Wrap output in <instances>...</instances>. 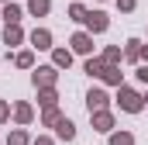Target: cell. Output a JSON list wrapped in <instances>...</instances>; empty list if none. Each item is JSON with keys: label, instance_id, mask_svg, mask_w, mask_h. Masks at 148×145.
<instances>
[{"label": "cell", "instance_id": "6da1fadb", "mask_svg": "<svg viewBox=\"0 0 148 145\" xmlns=\"http://www.w3.org/2000/svg\"><path fill=\"white\" fill-rule=\"evenodd\" d=\"M121 107H124V110H138V107H141V100H138L131 90H121Z\"/></svg>", "mask_w": 148, "mask_h": 145}, {"label": "cell", "instance_id": "7a4b0ae2", "mask_svg": "<svg viewBox=\"0 0 148 145\" xmlns=\"http://www.w3.org/2000/svg\"><path fill=\"white\" fill-rule=\"evenodd\" d=\"M86 21H90L93 31H103V28H107V17H103V14H86Z\"/></svg>", "mask_w": 148, "mask_h": 145}, {"label": "cell", "instance_id": "3957f363", "mask_svg": "<svg viewBox=\"0 0 148 145\" xmlns=\"http://www.w3.org/2000/svg\"><path fill=\"white\" fill-rule=\"evenodd\" d=\"M73 48H76V52H90V38H86V35H76L73 38Z\"/></svg>", "mask_w": 148, "mask_h": 145}, {"label": "cell", "instance_id": "277c9868", "mask_svg": "<svg viewBox=\"0 0 148 145\" xmlns=\"http://www.w3.org/2000/svg\"><path fill=\"white\" fill-rule=\"evenodd\" d=\"M103 100H107V97H103L100 90H93V93H90V110H93V107H103Z\"/></svg>", "mask_w": 148, "mask_h": 145}, {"label": "cell", "instance_id": "5b68a950", "mask_svg": "<svg viewBox=\"0 0 148 145\" xmlns=\"http://www.w3.org/2000/svg\"><path fill=\"white\" fill-rule=\"evenodd\" d=\"M35 45L38 48H48V31H35Z\"/></svg>", "mask_w": 148, "mask_h": 145}, {"label": "cell", "instance_id": "8992f818", "mask_svg": "<svg viewBox=\"0 0 148 145\" xmlns=\"http://www.w3.org/2000/svg\"><path fill=\"white\" fill-rule=\"evenodd\" d=\"M3 17H7V24H14V21L21 17V10H17V7H7V10H3Z\"/></svg>", "mask_w": 148, "mask_h": 145}, {"label": "cell", "instance_id": "52a82bcc", "mask_svg": "<svg viewBox=\"0 0 148 145\" xmlns=\"http://www.w3.org/2000/svg\"><path fill=\"white\" fill-rule=\"evenodd\" d=\"M31 10H35V14H45V10H48V0H31Z\"/></svg>", "mask_w": 148, "mask_h": 145}, {"label": "cell", "instance_id": "ba28073f", "mask_svg": "<svg viewBox=\"0 0 148 145\" xmlns=\"http://www.w3.org/2000/svg\"><path fill=\"white\" fill-rule=\"evenodd\" d=\"M59 135H62V138H73V124L62 121V124H59Z\"/></svg>", "mask_w": 148, "mask_h": 145}, {"label": "cell", "instance_id": "9c48e42d", "mask_svg": "<svg viewBox=\"0 0 148 145\" xmlns=\"http://www.w3.org/2000/svg\"><path fill=\"white\" fill-rule=\"evenodd\" d=\"M17 38H21V31H17V28H14V24H10V28H7V45H14V41H17Z\"/></svg>", "mask_w": 148, "mask_h": 145}, {"label": "cell", "instance_id": "30bf717a", "mask_svg": "<svg viewBox=\"0 0 148 145\" xmlns=\"http://www.w3.org/2000/svg\"><path fill=\"white\" fill-rule=\"evenodd\" d=\"M110 145H131V135H114Z\"/></svg>", "mask_w": 148, "mask_h": 145}, {"label": "cell", "instance_id": "8fae6325", "mask_svg": "<svg viewBox=\"0 0 148 145\" xmlns=\"http://www.w3.org/2000/svg\"><path fill=\"white\" fill-rule=\"evenodd\" d=\"M55 62L59 66H69V52H55Z\"/></svg>", "mask_w": 148, "mask_h": 145}, {"label": "cell", "instance_id": "7c38bea8", "mask_svg": "<svg viewBox=\"0 0 148 145\" xmlns=\"http://www.w3.org/2000/svg\"><path fill=\"white\" fill-rule=\"evenodd\" d=\"M97 124H100V131H107V128H110V117H107V114H100V117H97Z\"/></svg>", "mask_w": 148, "mask_h": 145}, {"label": "cell", "instance_id": "4fadbf2b", "mask_svg": "<svg viewBox=\"0 0 148 145\" xmlns=\"http://www.w3.org/2000/svg\"><path fill=\"white\" fill-rule=\"evenodd\" d=\"M138 76H141V79L148 83V66H145V69H138Z\"/></svg>", "mask_w": 148, "mask_h": 145}, {"label": "cell", "instance_id": "5bb4252c", "mask_svg": "<svg viewBox=\"0 0 148 145\" xmlns=\"http://www.w3.org/2000/svg\"><path fill=\"white\" fill-rule=\"evenodd\" d=\"M38 145H48V142H38Z\"/></svg>", "mask_w": 148, "mask_h": 145}]
</instances>
